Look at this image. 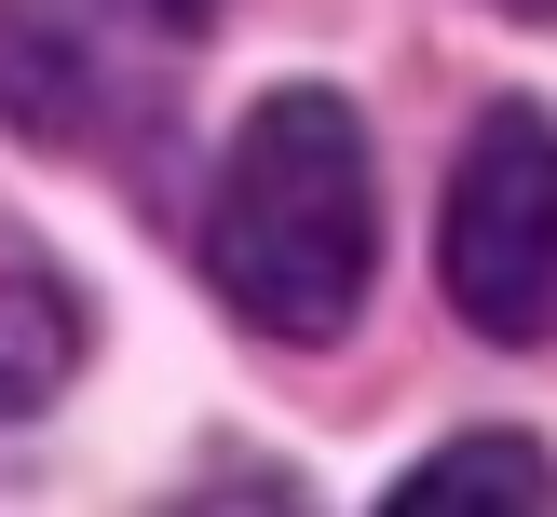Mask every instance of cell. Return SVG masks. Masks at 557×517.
Returning <instances> with one entry per match:
<instances>
[{"label": "cell", "mask_w": 557, "mask_h": 517, "mask_svg": "<svg viewBox=\"0 0 557 517\" xmlns=\"http://www.w3.org/2000/svg\"><path fill=\"white\" fill-rule=\"evenodd\" d=\"M205 272L259 341H299V354L368 313L381 177H368V123L326 82H286V96L245 109L232 163H218V205H205Z\"/></svg>", "instance_id": "1"}, {"label": "cell", "mask_w": 557, "mask_h": 517, "mask_svg": "<svg viewBox=\"0 0 557 517\" xmlns=\"http://www.w3.org/2000/svg\"><path fill=\"white\" fill-rule=\"evenodd\" d=\"M435 272L476 341H557V123L544 109H490L449 163V218H435Z\"/></svg>", "instance_id": "2"}, {"label": "cell", "mask_w": 557, "mask_h": 517, "mask_svg": "<svg viewBox=\"0 0 557 517\" xmlns=\"http://www.w3.org/2000/svg\"><path fill=\"white\" fill-rule=\"evenodd\" d=\"M490 504H504V517H544L557 504V477H544L531 435H449V450L395 490V517H490Z\"/></svg>", "instance_id": "3"}, {"label": "cell", "mask_w": 557, "mask_h": 517, "mask_svg": "<svg viewBox=\"0 0 557 517\" xmlns=\"http://www.w3.org/2000/svg\"><path fill=\"white\" fill-rule=\"evenodd\" d=\"M69 341H82L69 286H41V272H14V286H0V408H41L54 381H69Z\"/></svg>", "instance_id": "4"}, {"label": "cell", "mask_w": 557, "mask_h": 517, "mask_svg": "<svg viewBox=\"0 0 557 517\" xmlns=\"http://www.w3.org/2000/svg\"><path fill=\"white\" fill-rule=\"evenodd\" d=\"M136 14H163V27H205V14H218V0H136Z\"/></svg>", "instance_id": "5"}, {"label": "cell", "mask_w": 557, "mask_h": 517, "mask_svg": "<svg viewBox=\"0 0 557 517\" xmlns=\"http://www.w3.org/2000/svg\"><path fill=\"white\" fill-rule=\"evenodd\" d=\"M504 14H531V27H557V0H504Z\"/></svg>", "instance_id": "6"}]
</instances>
